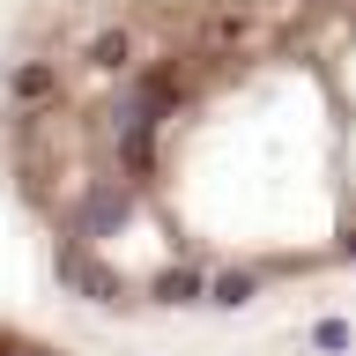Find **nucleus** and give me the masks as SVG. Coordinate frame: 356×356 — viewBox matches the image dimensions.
I'll use <instances>...</instances> for the list:
<instances>
[{
    "label": "nucleus",
    "mask_w": 356,
    "mask_h": 356,
    "mask_svg": "<svg viewBox=\"0 0 356 356\" xmlns=\"http://www.w3.org/2000/svg\"><path fill=\"white\" fill-rule=\"evenodd\" d=\"M0 171L104 312H222L356 267L341 134L282 0H44L0 67Z\"/></svg>",
    "instance_id": "obj_1"
},
{
    "label": "nucleus",
    "mask_w": 356,
    "mask_h": 356,
    "mask_svg": "<svg viewBox=\"0 0 356 356\" xmlns=\"http://www.w3.org/2000/svg\"><path fill=\"white\" fill-rule=\"evenodd\" d=\"M297 60L312 67V82L334 111L341 134V171H349V216H356V0H282Z\"/></svg>",
    "instance_id": "obj_2"
},
{
    "label": "nucleus",
    "mask_w": 356,
    "mask_h": 356,
    "mask_svg": "<svg viewBox=\"0 0 356 356\" xmlns=\"http://www.w3.org/2000/svg\"><path fill=\"white\" fill-rule=\"evenodd\" d=\"M0 356H67V349L44 341L38 327H22V319H0Z\"/></svg>",
    "instance_id": "obj_3"
}]
</instances>
